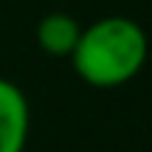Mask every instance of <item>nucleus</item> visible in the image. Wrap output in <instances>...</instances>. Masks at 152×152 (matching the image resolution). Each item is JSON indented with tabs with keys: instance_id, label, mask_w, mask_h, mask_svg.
<instances>
[{
	"instance_id": "2",
	"label": "nucleus",
	"mask_w": 152,
	"mask_h": 152,
	"mask_svg": "<svg viewBox=\"0 0 152 152\" xmlns=\"http://www.w3.org/2000/svg\"><path fill=\"white\" fill-rule=\"evenodd\" d=\"M31 130L28 99L14 82L0 79V152H23Z\"/></svg>"
},
{
	"instance_id": "3",
	"label": "nucleus",
	"mask_w": 152,
	"mask_h": 152,
	"mask_svg": "<svg viewBox=\"0 0 152 152\" xmlns=\"http://www.w3.org/2000/svg\"><path fill=\"white\" fill-rule=\"evenodd\" d=\"M79 37H82V26L65 11H51L37 23V45L56 59H71Z\"/></svg>"
},
{
	"instance_id": "1",
	"label": "nucleus",
	"mask_w": 152,
	"mask_h": 152,
	"mask_svg": "<svg viewBox=\"0 0 152 152\" xmlns=\"http://www.w3.org/2000/svg\"><path fill=\"white\" fill-rule=\"evenodd\" d=\"M149 54L144 28L130 17H102L82 28L71 65L82 82L93 87H118L141 73Z\"/></svg>"
}]
</instances>
